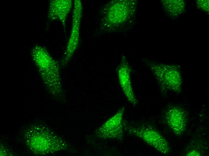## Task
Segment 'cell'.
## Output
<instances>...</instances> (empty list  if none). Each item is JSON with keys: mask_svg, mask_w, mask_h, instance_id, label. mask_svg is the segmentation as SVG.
I'll list each match as a JSON object with an SVG mask.
<instances>
[{"mask_svg": "<svg viewBox=\"0 0 209 156\" xmlns=\"http://www.w3.org/2000/svg\"><path fill=\"white\" fill-rule=\"evenodd\" d=\"M31 56L47 90L53 95H60L62 92V86L58 63L46 49L41 46L33 49Z\"/></svg>", "mask_w": 209, "mask_h": 156, "instance_id": "6da1fadb", "label": "cell"}, {"mask_svg": "<svg viewBox=\"0 0 209 156\" xmlns=\"http://www.w3.org/2000/svg\"><path fill=\"white\" fill-rule=\"evenodd\" d=\"M148 65L162 88L181 92L182 80L178 69L174 66L156 63H149Z\"/></svg>", "mask_w": 209, "mask_h": 156, "instance_id": "7a4b0ae2", "label": "cell"}, {"mask_svg": "<svg viewBox=\"0 0 209 156\" xmlns=\"http://www.w3.org/2000/svg\"><path fill=\"white\" fill-rule=\"evenodd\" d=\"M132 2L113 1L108 3L102 10L103 27L110 29L124 22L132 12Z\"/></svg>", "mask_w": 209, "mask_h": 156, "instance_id": "3957f363", "label": "cell"}, {"mask_svg": "<svg viewBox=\"0 0 209 156\" xmlns=\"http://www.w3.org/2000/svg\"><path fill=\"white\" fill-rule=\"evenodd\" d=\"M123 128L128 133L141 139L160 153L166 154L169 152L170 148L167 140L152 127L147 125L134 127L123 122Z\"/></svg>", "mask_w": 209, "mask_h": 156, "instance_id": "277c9868", "label": "cell"}, {"mask_svg": "<svg viewBox=\"0 0 209 156\" xmlns=\"http://www.w3.org/2000/svg\"><path fill=\"white\" fill-rule=\"evenodd\" d=\"M82 11L83 6L81 1L80 0H74L71 32L64 56L61 61L63 66L68 64L78 46Z\"/></svg>", "mask_w": 209, "mask_h": 156, "instance_id": "5b68a950", "label": "cell"}, {"mask_svg": "<svg viewBox=\"0 0 209 156\" xmlns=\"http://www.w3.org/2000/svg\"><path fill=\"white\" fill-rule=\"evenodd\" d=\"M125 108H120L113 116L99 129L98 136L103 138H110L120 140L123 138V118Z\"/></svg>", "mask_w": 209, "mask_h": 156, "instance_id": "8992f818", "label": "cell"}, {"mask_svg": "<svg viewBox=\"0 0 209 156\" xmlns=\"http://www.w3.org/2000/svg\"><path fill=\"white\" fill-rule=\"evenodd\" d=\"M165 118L168 126L177 135H182L186 130L187 124L186 112L181 107L172 106L166 111Z\"/></svg>", "mask_w": 209, "mask_h": 156, "instance_id": "52a82bcc", "label": "cell"}, {"mask_svg": "<svg viewBox=\"0 0 209 156\" xmlns=\"http://www.w3.org/2000/svg\"><path fill=\"white\" fill-rule=\"evenodd\" d=\"M131 69L125 56H123L117 70L120 86L127 99L132 105L135 106L138 101L135 95L131 79Z\"/></svg>", "mask_w": 209, "mask_h": 156, "instance_id": "ba28073f", "label": "cell"}, {"mask_svg": "<svg viewBox=\"0 0 209 156\" xmlns=\"http://www.w3.org/2000/svg\"><path fill=\"white\" fill-rule=\"evenodd\" d=\"M72 5L73 2L71 0L50 1L48 12V18L51 20H59L65 30L67 18Z\"/></svg>", "mask_w": 209, "mask_h": 156, "instance_id": "9c48e42d", "label": "cell"}, {"mask_svg": "<svg viewBox=\"0 0 209 156\" xmlns=\"http://www.w3.org/2000/svg\"><path fill=\"white\" fill-rule=\"evenodd\" d=\"M173 6H172L168 2L167 3L164 4L165 9L167 10V11H170V12L172 11L171 13L173 14H176L180 13V12L182 11L184 7V4L181 3V1H172Z\"/></svg>", "mask_w": 209, "mask_h": 156, "instance_id": "30bf717a", "label": "cell"}, {"mask_svg": "<svg viewBox=\"0 0 209 156\" xmlns=\"http://www.w3.org/2000/svg\"><path fill=\"white\" fill-rule=\"evenodd\" d=\"M198 1L197 3V6L200 7L203 10L208 11V1Z\"/></svg>", "mask_w": 209, "mask_h": 156, "instance_id": "8fae6325", "label": "cell"}, {"mask_svg": "<svg viewBox=\"0 0 209 156\" xmlns=\"http://www.w3.org/2000/svg\"><path fill=\"white\" fill-rule=\"evenodd\" d=\"M186 155L187 156H200L201 155V153L195 149L189 150L187 152Z\"/></svg>", "mask_w": 209, "mask_h": 156, "instance_id": "7c38bea8", "label": "cell"}]
</instances>
